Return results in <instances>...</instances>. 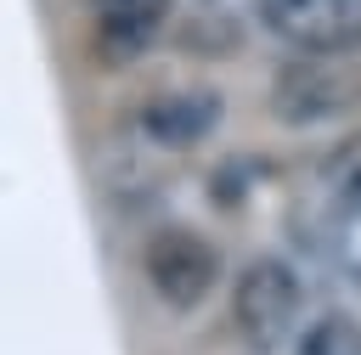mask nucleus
<instances>
[{"label":"nucleus","mask_w":361,"mask_h":355,"mask_svg":"<svg viewBox=\"0 0 361 355\" xmlns=\"http://www.w3.org/2000/svg\"><path fill=\"white\" fill-rule=\"evenodd\" d=\"M259 23L293 51H361V0H259Z\"/></svg>","instance_id":"3"},{"label":"nucleus","mask_w":361,"mask_h":355,"mask_svg":"<svg viewBox=\"0 0 361 355\" xmlns=\"http://www.w3.org/2000/svg\"><path fill=\"white\" fill-rule=\"evenodd\" d=\"M344 107H350V85L316 51H305V62H288L276 73V85H271V113L282 124H293V130H310L322 118H338Z\"/></svg>","instance_id":"4"},{"label":"nucleus","mask_w":361,"mask_h":355,"mask_svg":"<svg viewBox=\"0 0 361 355\" xmlns=\"http://www.w3.org/2000/svg\"><path fill=\"white\" fill-rule=\"evenodd\" d=\"M299 299H305V287L288 259H271V254L248 259L231 287V321H237L243 344L254 355H276L299 327Z\"/></svg>","instance_id":"1"},{"label":"nucleus","mask_w":361,"mask_h":355,"mask_svg":"<svg viewBox=\"0 0 361 355\" xmlns=\"http://www.w3.org/2000/svg\"><path fill=\"white\" fill-rule=\"evenodd\" d=\"M220 113H226V101H220V90H164V96H152L147 107H141V135L152 141V147H175V152H186V147H197L214 124H220Z\"/></svg>","instance_id":"5"},{"label":"nucleus","mask_w":361,"mask_h":355,"mask_svg":"<svg viewBox=\"0 0 361 355\" xmlns=\"http://www.w3.org/2000/svg\"><path fill=\"white\" fill-rule=\"evenodd\" d=\"M322 197H327L333 220H355V214H361V141H350L344 152L327 158V169H322Z\"/></svg>","instance_id":"7"},{"label":"nucleus","mask_w":361,"mask_h":355,"mask_svg":"<svg viewBox=\"0 0 361 355\" xmlns=\"http://www.w3.org/2000/svg\"><path fill=\"white\" fill-rule=\"evenodd\" d=\"M169 17V0H96V45L107 62H135Z\"/></svg>","instance_id":"6"},{"label":"nucleus","mask_w":361,"mask_h":355,"mask_svg":"<svg viewBox=\"0 0 361 355\" xmlns=\"http://www.w3.org/2000/svg\"><path fill=\"white\" fill-rule=\"evenodd\" d=\"M141 265H147L152 293H158L169 310H180V316L197 310V304L209 299L214 276H220V254H214V242L197 237L192 225H164V231H152Z\"/></svg>","instance_id":"2"},{"label":"nucleus","mask_w":361,"mask_h":355,"mask_svg":"<svg viewBox=\"0 0 361 355\" xmlns=\"http://www.w3.org/2000/svg\"><path fill=\"white\" fill-rule=\"evenodd\" d=\"M293 355H361V321L344 316V310H333V316H322V321L299 338Z\"/></svg>","instance_id":"8"}]
</instances>
